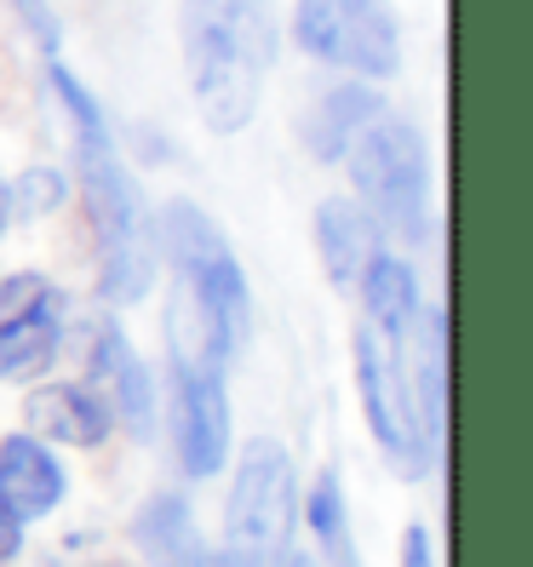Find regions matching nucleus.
Wrapping results in <instances>:
<instances>
[{
	"mask_svg": "<svg viewBox=\"0 0 533 567\" xmlns=\"http://www.w3.org/2000/svg\"><path fill=\"white\" fill-rule=\"evenodd\" d=\"M18 545H23V516L7 505V498H0V561H12Z\"/></svg>",
	"mask_w": 533,
	"mask_h": 567,
	"instance_id": "22",
	"label": "nucleus"
},
{
	"mask_svg": "<svg viewBox=\"0 0 533 567\" xmlns=\"http://www.w3.org/2000/svg\"><path fill=\"white\" fill-rule=\"evenodd\" d=\"M41 298H47V281H35V276H18V281L0 287V310H7V321H12V316H23V310H35Z\"/></svg>",
	"mask_w": 533,
	"mask_h": 567,
	"instance_id": "21",
	"label": "nucleus"
},
{
	"mask_svg": "<svg viewBox=\"0 0 533 567\" xmlns=\"http://www.w3.org/2000/svg\"><path fill=\"white\" fill-rule=\"evenodd\" d=\"M316 247H321L327 276L339 287H350V281H361L368 258L379 252V224L368 218V207H356V202H321V213H316Z\"/></svg>",
	"mask_w": 533,
	"mask_h": 567,
	"instance_id": "11",
	"label": "nucleus"
},
{
	"mask_svg": "<svg viewBox=\"0 0 533 567\" xmlns=\"http://www.w3.org/2000/svg\"><path fill=\"white\" fill-rule=\"evenodd\" d=\"M7 7L18 12V23L29 29V35H35L47 52L58 47V18H52V0H7Z\"/></svg>",
	"mask_w": 533,
	"mask_h": 567,
	"instance_id": "20",
	"label": "nucleus"
},
{
	"mask_svg": "<svg viewBox=\"0 0 533 567\" xmlns=\"http://www.w3.org/2000/svg\"><path fill=\"white\" fill-rule=\"evenodd\" d=\"M373 115H385L379 92H368V86H332L321 104L298 121V132H305V144H310L316 161H339V155L350 150V138H356V132L368 126Z\"/></svg>",
	"mask_w": 533,
	"mask_h": 567,
	"instance_id": "14",
	"label": "nucleus"
},
{
	"mask_svg": "<svg viewBox=\"0 0 533 567\" xmlns=\"http://www.w3.org/2000/svg\"><path fill=\"white\" fill-rule=\"evenodd\" d=\"M173 442L189 476H218L229 458V402L218 361H178L173 379Z\"/></svg>",
	"mask_w": 533,
	"mask_h": 567,
	"instance_id": "8",
	"label": "nucleus"
},
{
	"mask_svg": "<svg viewBox=\"0 0 533 567\" xmlns=\"http://www.w3.org/2000/svg\"><path fill=\"white\" fill-rule=\"evenodd\" d=\"M58 355V298L47 292L35 310L0 321V379H35Z\"/></svg>",
	"mask_w": 533,
	"mask_h": 567,
	"instance_id": "15",
	"label": "nucleus"
},
{
	"mask_svg": "<svg viewBox=\"0 0 533 567\" xmlns=\"http://www.w3.org/2000/svg\"><path fill=\"white\" fill-rule=\"evenodd\" d=\"M305 522L316 527L321 550L332 556V567H361L356 561V545H350V516H345V493H339V476H321L310 487V505H305Z\"/></svg>",
	"mask_w": 533,
	"mask_h": 567,
	"instance_id": "18",
	"label": "nucleus"
},
{
	"mask_svg": "<svg viewBox=\"0 0 533 567\" xmlns=\"http://www.w3.org/2000/svg\"><path fill=\"white\" fill-rule=\"evenodd\" d=\"M402 567H437V561H430V533H424V527H413V533H408Z\"/></svg>",
	"mask_w": 533,
	"mask_h": 567,
	"instance_id": "23",
	"label": "nucleus"
},
{
	"mask_svg": "<svg viewBox=\"0 0 533 567\" xmlns=\"http://www.w3.org/2000/svg\"><path fill=\"white\" fill-rule=\"evenodd\" d=\"M281 567H316V561H305V556H281Z\"/></svg>",
	"mask_w": 533,
	"mask_h": 567,
	"instance_id": "24",
	"label": "nucleus"
},
{
	"mask_svg": "<svg viewBox=\"0 0 533 567\" xmlns=\"http://www.w3.org/2000/svg\"><path fill=\"white\" fill-rule=\"evenodd\" d=\"M75 155H81V195L92 213V236H98V287L110 305H139L155 281V247H150V224L139 207L126 166L110 150V132H75Z\"/></svg>",
	"mask_w": 533,
	"mask_h": 567,
	"instance_id": "2",
	"label": "nucleus"
},
{
	"mask_svg": "<svg viewBox=\"0 0 533 567\" xmlns=\"http://www.w3.org/2000/svg\"><path fill=\"white\" fill-rule=\"evenodd\" d=\"M23 424H29V436L63 442V447H98L110 436V413L98 408L86 390H70V384H52V390L29 395V402H23Z\"/></svg>",
	"mask_w": 533,
	"mask_h": 567,
	"instance_id": "10",
	"label": "nucleus"
},
{
	"mask_svg": "<svg viewBox=\"0 0 533 567\" xmlns=\"http://www.w3.org/2000/svg\"><path fill=\"white\" fill-rule=\"evenodd\" d=\"M293 35L310 58L373 75V81L396 75V63H402L396 18L385 12V0H298Z\"/></svg>",
	"mask_w": 533,
	"mask_h": 567,
	"instance_id": "7",
	"label": "nucleus"
},
{
	"mask_svg": "<svg viewBox=\"0 0 533 567\" xmlns=\"http://www.w3.org/2000/svg\"><path fill=\"white\" fill-rule=\"evenodd\" d=\"M63 195H70V184H63V173H52V166H29V173L7 189V213L12 218H47L63 207Z\"/></svg>",
	"mask_w": 533,
	"mask_h": 567,
	"instance_id": "19",
	"label": "nucleus"
},
{
	"mask_svg": "<svg viewBox=\"0 0 533 567\" xmlns=\"http://www.w3.org/2000/svg\"><path fill=\"white\" fill-rule=\"evenodd\" d=\"M189 86L213 132H242L258 110V81L270 63L264 0H189L184 12Z\"/></svg>",
	"mask_w": 533,
	"mask_h": 567,
	"instance_id": "1",
	"label": "nucleus"
},
{
	"mask_svg": "<svg viewBox=\"0 0 533 567\" xmlns=\"http://www.w3.org/2000/svg\"><path fill=\"white\" fill-rule=\"evenodd\" d=\"M293 522H298V476H293V458L281 442L258 436L242 453V471L236 487H229V545H224V567H281L287 539H293Z\"/></svg>",
	"mask_w": 533,
	"mask_h": 567,
	"instance_id": "4",
	"label": "nucleus"
},
{
	"mask_svg": "<svg viewBox=\"0 0 533 567\" xmlns=\"http://www.w3.org/2000/svg\"><path fill=\"white\" fill-rule=\"evenodd\" d=\"M0 498L18 516H47L63 498V471L52 464V453L29 436L0 442Z\"/></svg>",
	"mask_w": 533,
	"mask_h": 567,
	"instance_id": "13",
	"label": "nucleus"
},
{
	"mask_svg": "<svg viewBox=\"0 0 533 567\" xmlns=\"http://www.w3.org/2000/svg\"><path fill=\"white\" fill-rule=\"evenodd\" d=\"M361 298H368V321L385 332V339H402V332L419 321V281L402 258L373 252L368 270H361Z\"/></svg>",
	"mask_w": 533,
	"mask_h": 567,
	"instance_id": "16",
	"label": "nucleus"
},
{
	"mask_svg": "<svg viewBox=\"0 0 533 567\" xmlns=\"http://www.w3.org/2000/svg\"><path fill=\"white\" fill-rule=\"evenodd\" d=\"M161 241L173 252L178 276H184V292L207 310V321L218 327L224 350H242L247 332H253V298H247V276L229 241L213 229V218L189 202H173L161 213Z\"/></svg>",
	"mask_w": 533,
	"mask_h": 567,
	"instance_id": "5",
	"label": "nucleus"
},
{
	"mask_svg": "<svg viewBox=\"0 0 533 567\" xmlns=\"http://www.w3.org/2000/svg\"><path fill=\"white\" fill-rule=\"evenodd\" d=\"M0 213H7V189H0Z\"/></svg>",
	"mask_w": 533,
	"mask_h": 567,
	"instance_id": "25",
	"label": "nucleus"
},
{
	"mask_svg": "<svg viewBox=\"0 0 533 567\" xmlns=\"http://www.w3.org/2000/svg\"><path fill=\"white\" fill-rule=\"evenodd\" d=\"M350 178L361 189V207L402 241L430 236V150L413 121L373 115L350 138Z\"/></svg>",
	"mask_w": 533,
	"mask_h": 567,
	"instance_id": "3",
	"label": "nucleus"
},
{
	"mask_svg": "<svg viewBox=\"0 0 533 567\" xmlns=\"http://www.w3.org/2000/svg\"><path fill=\"white\" fill-rule=\"evenodd\" d=\"M132 539L150 556V567H207V545L178 493H155L139 511V522H132Z\"/></svg>",
	"mask_w": 533,
	"mask_h": 567,
	"instance_id": "12",
	"label": "nucleus"
},
{
	"mask_svg": "<svg viewBox=\"0 0 533 567\" xmlns=\"http://www.w3.org/2000/svg\"><path fill=\"white\" fill-rule=\"evenodd\" d=\"M86 373H92V402L104 408L110 419H121L132 436H150V430H155V384L144 373L139 350H132L115 327H98Z\"/></svg>",
	"mask_w": 533,
	"mask_h": 567,
	"instance_id": "9",
	"label": "nucleus"
},
{
	"mask_svg": "<svg viewBox=\"0 0 533 567\" xmlns=\"http://www.w3.org/2000/svg\"><path fill=\"white\" fill-rule=\"evenodd\" d=\"M47 567H63V561H47Z\"/></svg>",
	"mask_w": 533,
	"mask_h": 567,
	"instance_id": "26",
	"label": "nucleus"
},
{
	"mask_svg": "<svg viewBox=\"0 0 533 567\" xmlns=\"http://www.w3.org/2000/svg\"><path fill=\"white\" fill-rule=\"evenodd\" d=\"M356 384H361V413H368L373 436L385 447V458L396 464V476H424L430 471V442L413 408V384L402 373V355H396V339L368 321L356 327Z\"/></svg>",
	"mask_w": 533,
	"mask_h": 567,
	"instance_id": "6",
	"label": "nucleus"
},
{
	"mask_svg": "<svg viewBox=\"0 0 533 567\" xmlns=\"http://www.w3.org/2000/svg\"><path fill=\"white\" fill-rule=\"evenodd\" d=\"M442 390H448V316L430 310V316H424V350H419V395H413L430 447H437L442 413H448V395H442Z\"/></svg>",
	"mask_w": 533,
	"mask_h": 567,
	"instance_id": "17",
	"label": "nucleus"
}]
</instances>
